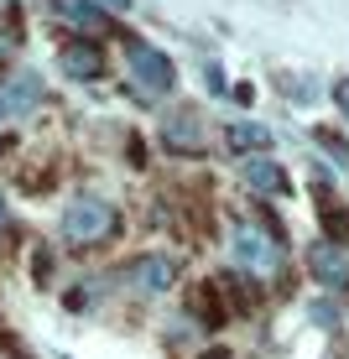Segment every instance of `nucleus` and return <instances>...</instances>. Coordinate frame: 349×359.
Returning a JSON list of instances; mask_svg holds the SVG:
<instances>
[{
	"label": "nucleus",
	"mask_w": 349,
	"mask_h": 359,
	"mask_svg": "<svg viewBox=\"0 0 349 359\" xmlns=\"http://www.w3.org/2000/svg\"><path fill=\"white\" fill-rule=\"evenodd\" d=\"M230 255H235V266L251 271V276H277V271H282V229L251 224V219H235Z\"/></svg>",
	"instance_id": "1"
},
{
	"label": "nucleus",
	"mask_w": 349,
	"mask_h": 359,
	"mask_svg": "<svg viewBox=\"0 0 349 359\" xmlns=\"http://www.w3.org/2000/svg\"><path fill=\"white\" fill-rule=\"evenodd\" d=\"M115 229H120V214H115V203H105V198H73L63 208V240L79 245V250L105 245Z\"/></svg>",
	"instance_id": "2"
},
{
	"label": "nucleus",
	"mask_w": 349,
	"mask_h": 359,
	"mask_svg": "<svg viewBox=\"0 0 349 359\" xmlns=\"http://www.w3.org/2000/svg\"><path fill=\"white\" fill-rule=\"evenodd\" d=\"M126 63H131V83L141 99H167L172 89H178V68H172L167 53H157V47L146 42H131L126 47Z\"/></svg>",
	"instance_id": "3"
},
{
	"label": "nucleus",
	"mask_w": 349,
	"mask_h": 359,
	"mask_svg": "<svg viewBox=\"0 0 349 359\" xmlns=\"http://www.w3.org/2000/svg\"><path fill=\"white\" fill-rule=\"evenodd\" d=\"M120 276H126V287L131 292H141V297H162L172 287V281H178V261H172V255H136V261L120 271Z\"/></svg>",
	"instance_id": "4"
},
{
	"label": "nucleus",
	"mask_w": 349,
	"mask_h": 359,
	"mask_svg": "<svg viewBox=\"0 0 349 359\" xmlns=\"http://www.w3.org/2000/svg\"><path fill=\"white\" fill-rule=\"evenodd\" d=\"M42 99H47V83L37 79V73H11V79H0V120L27 115Z\"/></svg>",
	"instance_id": "5"
},
{
	"label": "nucleus",
	"mask_w": 349,
	"mask_h": 359,
	"mask_svg": "<svg viewBox=\"0 0 349 359\" xmlns=\"http://www.w3.org/2000/svg\"><path fill=\"white\" fill-rule=\"evenodd\" d=\"M162 146H167V151H198V146H204V120L193 115V109H172L167 120H162Z\"/></svg>",
	"instance_id": "6"
},
{
	"label": "nucleus",
	"mask_w": 349,
	"mask_h": 359,
	"mask_svg": "<svg viewBox=\"0 0 349 359\" xmlns=\"http://www.w3.org/2000/svg\"><path fill=\"white\" fill-rule=\"evenodd\" d=\"M313 276H318V287L344 292L349 287V250H344V245H334V240H318L313 245Z\"/></svg>",
	"instance_id": "7"
},
{
	"label": "nucleus",
	"mask_w": 349,
	"mask_h": 359,
	"mask_svg": "<svg viewBox=\"0 0 349 359\" xmlns=\"http://www.w3.org/2000/svg\"><path fill=\"white\" fill-rule=\"evenodd\" d=\"M58 68H63L68 79H79V83H94V79H105V53H99L94 42H68L63 53H58Z\"/></svg>",
	"instance_id": "8"
},
{
	"label": "nucleus",
	"mask_w": 349,
	"mask_h": 359,
	"mask_svg": "<svg viewBox=\"0 0 349 359\" xmlns=\"http://www.w3.org/2000/svg\"><path fill=\"white\" fill-rule=\"evenodd\" d=\"M224 141H230V151H271V135L261 120H230V130H224Z\"/></svg>",
	"instance_id": "9"
},
{
	"label": "nucleus",
	"mask_w": 349,
	"mask_h": 359,
	"mask_svg": "<svg viewBox=\"0 0 349 359\" xmlns=\"http://www.w3.org/2000/svg\"><path fill=\"white\" fill-rule=\"evenodd\" d=\"M240 177L251 182L256 193H271V198H277V193H287V172H282V162H266V156L245 162V167H240Z\"/></svg>",
	"instance_id": "10"
},
{
	"label": "nucleus",
	"mask_w": 349,
	"mask_h": 359,
	"mask_svg": "<svg viewBox=\"0 0 349 359\" xmlns=\"http://www.w3.org/2000/svg\"><path fill=\"white\" fill-rule=\"evenodd\" d=\"M188 313H193L204 328H224V307H219V287H214V281L193 287V297H188Z\"/></svg>",
	"instance_id": "11"
},
{
	"label": "nucleus",
	"mask_w": 349,
	"mask_h": 359,
	"mask_svg": "<svg viewBox=\"0 0 349 359\" xmlns=\"http://www.w3.org/2000/svg\"><path fill=\"white\" fill-rule=\"evenodd\" d=\"M58 16H68L73 27H105V11L94 6V0H53Z\"/></svg>",
	"instance_id": "12"
},
{
	"label": "nucleus",
	"mask_w": 349,
	"mask_h": 359,
	"mask_svg": "<svg viewBox=\"0 0 349 359\" xmlns=\"http://www.w3.org/2000/svg\"><path fill=\"white\" fill-rule=\"evenodd\" d=\"M334 104H339V109H344V120H349V79L334 83Z\"/></svg>",
	"instance_id": "13"
},
{
	"label": "nucleus",
	"mask_w": 349,
	"mask_h": 359,
	"mask_svg": "<svg viewBox=\"0 0 349 359\" xmlns=\"http://www.w3.org/2000/svg\"><path fill=\"white\" fill-rule=\"evenodd\" d=\"M94 6H105V11H131V0H94Z\"/></svg>",
	"instance_id": "14"
},
{
	"label": "nucleus",
	"mask_w": 349,
	"mask_h": 359,
	"mask_svg": "<svg viewBox=\"0 0 349 359\" xmlns=\"http://www.w3.org/2000/svg\"><path fill=\"white\" fill-rule=\"evenodd\" d=\"M6 224H11V214H6V203H0V234H6Z\"/></svg>",
	"instance_id": "15"
},
{
	"label": "nucleus",
	"mask_w": 349,
	"mask_h": 359,
	"mask_svg": "<svg viewBox=\"0 0 349 359\" xmlns=\"http://www.w3.org/2000/svg\"><path fill=\"white\" fill-rule=\"evenodd\" d=\"M209 359H224V354H209Z\"/></svg>",
	"instance_id": "16"
}]
</instances>
